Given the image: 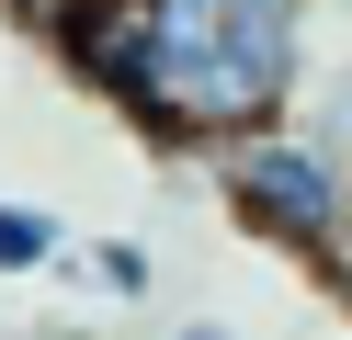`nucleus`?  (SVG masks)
Returning a JSON list of instances; mask_svg holds the SVG:
<instances>
[{
	"mask_svg": "<svg viewBox=\"0 0 352 340\" xmlns=\"http://www.w3.org/2000/svg\"><path fill=\"white\" fill-rule=\"evenodd\" d=\"M182 340H228V329H182Z\"/></svg>",
	"mask_w": 352,
	"mask_h": 340,
	"instance_id": "nucleus-5",
	"label": "nucleus"
},
{
	"mask_svg": "<svg viewBox=\"0 0 352 340\" xmlns=\"http://www.w3.org/2000/svg\"><path fill=\"white\" fill-rule=\"evenodd\" d=\"M284 80H296V0H148L137 125L228 148V136L273 125Z\"/></svg>",
	"mask_w": 352,
	"mask_h": 340,
	"instance_id": "nucleus-1",
	"label": "nucleus"
},
{
	"mask_svg": "<svg viewBox=\"0 0 352 340\" xmlns=\"http://www.w3.org/2000/svg\"><path fill=\"white\" fill-rule=\"evenodd\" d=\"M228 193H239V216L261 227V238H284V249H329L341 238V159L318 148V136H284V125H250V136H228Z\"/></svg>",
	"mask_w": 352,
	"mask_h": 340,
	"instance_id": "nucleus-2",
	"label": "nucleus"
},
{
	"mask_svg": "<svg viewBox=\"0 0 352 340\" xmlns=\"http://www.w3.org/2000/svg\"><path fill=\"white\" fill-rule=\"evenodd\" d=\"M57 249H69V238H57L46 204H12V193H0V272H46Z\"/></svg>",
	"mask_w": 352,
	"mask_h": 340,
	"instance_id": "nucleus-3",
	"label": "nucleus"
},
{
	"mask_svg": "<svg viewBox=\"0 0 352 340\" xmlns=\"http://www.w3.org/2000/svg\"><path fill=\"white\" fill-rule=\"evenodd\" d=\"M91 272H102V284H114V295H148V261H137V249H102Z\"/></svg>",
	"mask_w": 352,
	"mask_h": 340,
	"instance_id": "nucleus-4",
	"label": "nucleus"
}]
</instances>
